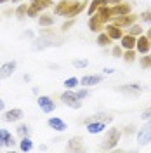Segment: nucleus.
<instances>
[{
    "label": "nucleus",
    "mask_w": 151,
    "mask_h": 153,
    "mask_svg": "<svg viewBox=\"0 0 151 153\" xmlns=\"http://www.w3.org/2000/svg\"><path fill=\"white\" fill-rule=\"evenodd\" d=\"M84 2H73V0H63V2H59L56 5V14L59 16H70V18H73L76 16L80 10L84 9Z\"/></svg>",
    "instance_id": "1"
},
{
    "label": "nucleus",
    "mask_w": 151,
    "mask_h": 153,
    "mask_svg": "<svg viewBox=\"0 0 151 153\" xmlns=\"http://www.w3.org/2000/svg\"><path fill=\"white\" fill-rule=\"evenodd\" d=\"M118 139H120V131L118 129H111L108 136H106V139L103 141V148L104 150H113L116 143H118Z\"/></svg>",
    "instance_id": "2"
},
{
    "label": "nucleus",
    "mask_w": 151,
    "mask_h": 153,
    "mask_svg": "<svg viewBox=\"0 0 151 153\" xmlns=\"http://www.w3.org/2000/svg\"><path fill=\"white\" fill-rule=\"evenodd\" d=\"M61 99H63V103L64 105H68V106H71V108H80L82 106V101H80V97L76 96V92H64V94L61 96Z\"/></svg>",
    "instance_id": "3"
},
{
    "label": "nucleus",
    "mask_w": 151,
    "mask_h": 153,
    "mask_svg": "<svg viewBox=\"0 0 151 153\" xmlns=\"http://www.w3.org/2000/svg\"><path fill=\"white\" fill-rule=\"evenodd\" d=\"M50 4H52V0H31V7L28 9V14L31 16V18H35V16L38 14V10L49 7Z\"/></svg>",
    "instance_id": "4"
},
{
    "label": "nucleus",
    "mask_w": 151,
    "mask_h": 153,
    "mask_svg": "<svg viewBox=\"0 0 151 153\" xmlns=\"http://www.w3.org/2000/svg\"><path fill=\"white\" fill-rule=\"evenodd\" d=\"M137 141H139V144H148L151 141V122L141 127V131L137 132Z\"/></svg>",
    "instance_id": "5"
},
{
    "label": "nucleus",
    "mask_w": 151,
    "mask_h": 153,
    "mask_svg": "<svg viewBox=\"0 0 151 153\" xmlns=\"http://www.w3.org/2000/svg\"><path fill=\"white\" fill-rule=\"evenodd\" d=\"M38 106L42 108L44 113L54 111V101H52L50 97H47V96H40V97H38Z\"/></svg>",
    "instance_id": "6"
},
{
    "label": "nucleus",
    "mask_w": 151,
    "mask_h": 153,
    "mask_svg": "<svg viewBox=\"0 0 151 153\" xmlns=\"http://www.w3.org/2000/svg\"><path fill=\"white\" fill-rule=\"evenodd\" d=\"M104 129H106V122H101V120H90V122H87V131L90 134H99V132H103Z\"/></svg>",
    "instance_id": "7"
},
{
    "label": "nucleus",
    "mask_w": 151,
    "mask_h": 153,
    "mask_svg": "<svg viewBox=\"0 0 151 153\" xmlns=\"http://www.w3.org/2000/svg\"><path fill=\"white\" fill-rule=\"evenodd\" d=\"M110 12H111V16H123V14H129L130 12V5H127V4H118V5H115V7H110Z\"/></svg>",
    "instance_id": "8"
},
{
    "label": "nucleus",
    "mask_w": 151,
    "mask_h": 153,
    "mask_svg": "<svg viewBox=\"0 0 151 153\" xmlns=\"http://www.w3.org/2000/svg\"><path fill=\"white\" fill-rule=\"evenodd\" d=\"M14 70H16V63H14V61H9V63L2 65V66H0V78H7V76H10Z\"/></svg>",
    "instance_id": "9"
},
{
    "label": "nucleus",
    "mask_w": 151,
    "mask_h": 153,
    "mask_svg": "<svg viewBox=\"0 0 151 153\" xmlns=\"http://www.w3.org/2000/svg\"><path fill=\"white\" fill-rule=\"evenodd\" d=\"M135 47H137V51H139L141 54H146V52L150 51V38L148 37H139L137 42H135Z\"/></svg>",
    "instance_id": "10"
},
{
    "label": "nucleus",
    "mask_w": 151,
    "mask_h": 153,
    "mask_svg": "<svg viewBox=\"0 0 151 153\" xmlns=\"http://www.w3.org/2000/svg\"><path fill=\"white\" fill-rule=\"evenodd\" d=\"M134 21H135V16H132V14H123L120 18H116L115 25L116 26H129V25H132Z\"/></svg>",
    "instance_id": "11"
},
{
    "label": "nucleus",
    "mask_w": 151,
    "mask_h": 153,
    "mask_svg": "<svg viewBox=\"0 0 151 153\" xmlns=\"http://www.w3.org/2000/svg\"><path fill=\"white\" fill-rule=\"evenodd\" d=\"M120 40H122V44H120V45H122L123 49H134V47H135V42H137L135 37L130 35V33H129V35H125V37H122Z\"/></svg>",
    "instance_id": "12"
},
{
    "label": "nucleus",
    "mask_w": 151,
    "mask_h": 153,
    "mask_svg": "<svg viewBox=\"0 0 151 153\" xmlns=\"http://www.w3.org/2000/svg\"><path fill=\"white\" fill-rule=\"evenodd\" d=\"M19 118H23V111L19 110V108H14V110H9L7 113H5V120L7 122H16Z\"/></svg>",
    "instance_id": "13"
},
{
    "label": "nucleus",
    "mask_w": 151,
    "mask_h": 153,
    "mask_svg": "<svg viewBox=\"0 0 151 153\" xmlns=\"http://www.w3.org/2000/svg\"><path fill=\"white\" fill-rule=\"evenodd\" d=\"M49 125H50L54 131H59V132H63V131L68 127V125L61 120V118H56V117H54V118H49Z\"/></svg>",
    "instance_id": "14"
},
{
    "label": "nucleus",
    "mask_w": 151,
    "mask_h": 153,
    "mask_svg": "<svg viewBox=\"0 0 151 153\" xmlns=\"http://www.w3.org/2000/svg\"><path fill=\"white\" fill-rule=\"evenodd\" d=\"M14 144V139H12V136H10L7 131H0V146H12Z\"/></svg>",
    "instance_id": "15"
},
{
    "label": "nucleus",
    "mask_w": 151,
    "mask_h": 153,
    "mask_svg": "<svg viewBox=\"0 0 151 153\" xmlns=\"http://www.w3.org/2000/svg\"><path fill=\"white\" fill-rule=\"evenodd\" d=\"M106 33H108V35H110L111 38H115V40H120V38L123 37L122 30L118 28L116 25H111V26H108V28H106Z\"/></svg>",
    "instance_id": "16"
},
{
    "label": "nucleus",
    "mask_w": 151,
    "mask_h": 153,
    "mask_svg": "<svg viewBox=\"0 0 151 153\" xmlns=\"http://www.w3.org/2000/svg\"><path fill=\"white\" fill-rule=\"evenodd\" d=\"M103 80V76L99 75H89V76H84L82 78V85H95Z\"/></svg>",
    "instance_id": "17"
},
{
    "label": "nucleus",
    "mask_w": 151,
    "mask_h": 153,
    "mask_svg": "<svg viewBox=\"0 0 151 153\" xmlns=\"http://www.w3.org/2000/svg\"><path fill=\"white\" fill-rule=\"evenodd\" d=\"M101 26H103V21L97 18V16H95V18H90V21H89V28L92 30V31H99Z\"/></svg>",
    "instance_id": "18"
},
{
    "label": "nucleus",
    "mask_w": 151,
    "mask_h": 153,
    "mask_svg": "<svg viewBox=\"0 0 151 153\" xmlns=\"http://www.w3.org/2000/svg\"><path fill=\"white\" fill-rule=\"evenodd\" d=\"M97 44H99L101 47H106V45L111 44V37H110L108 33H101V35L97 37Z\"/></svg>",
    "instance_id": "19"
},
{
    "label": "nucleus",
    "mask_w": 151,
    "mask_h": 153,
    "mask_svg": "<svg viewBox=\"0 0 151 153\" xmlns=\"http://www.w3.org/2000/svg\"><path fill=\"white\" fill-rule=\"evenodd\" d=\"M97 18L101 19V21H108V19L111 18V12H110V7H101V9H99V16H97Z\"/></svg>",
    "instance_id": "20"
},
{
    "label": "nucleus",
    "mask_w": 151,
    "mask_h": 153,
    "mask_svg": "<svg viewBox=\"0 0 151 153\" xmlns=\"http://www.w3.org/2000/svg\"><path fill=\"white\" fill-rule=\"evenodd\" d=\"M82 141H84V139H80V137L71 139L70 144H68V150H80V148H82Z\"/></svg>",
    "instance_id": "21"
},
{
    "label": "nucleus",
    "mask_w": 151,
    "mask_h": 153,
    "mask_svg": "<svg viewBox=\"0 0 151 153\" xmlns=\"http://www.w3.org/2000/svg\"><path fill=\"white\" fill-rule=\"evenodd\" d=\"M31 148H33L31 141L28 139V136H24V137H23V141H21V150H23V152H30Z\"/></svg>",
    "instance_id": "22"
},
{
    "label": "nucleus",
    "mask_w": 151,
    "mask_h": 153,
    "mask_svg": "<svg viewBox=\"0 0 151 153\" xmlns=\"http://www.w3.org/2000/svg\"><path fill=\"white\" fill-rule=\"evenodd\" d=\"M38 23H40L42 26H50V25L54 23V18H52V16H40Z\"/></svg>",
    "instance_id": "23"
},
{
    "label": "nucleus",
    "mask_w": 151,
    "mask_h": 153,
    "mask_svg": "<svg viewBox=\"0 0 151 153\" xmlns=\"http://www.w3.org/2000/svg\"><path fill=\"white\" fill-rule=\"evenodd\" d=\"M120 91H123V92H134V91H141V85H137V84H129V85L125 87H120Z\"/></svg>",
    "instance_id": "24"
},
{
    "label": "nucleus",
    "mask_w": 151,
    "mask_h": 153,
    "mask_svg": "<svg viewBox=\"0 0 151 153\" xmlns=\"http://www.w3.org/2000/svg\"><path fill=\"white\" fill-rule=\"evenodd\" d=\"M75 85H78V78H75V76H71V78L64 80V87H66V89H73Z\"/></svg>",
    "instance_id": "25"
},
{
    "label": "nucleus",
    "mask_w": 151,
    "mask_h": 153,
    "mask_svg": "<svg viewBox=\"0 0 151 153\" xmlns=\"http://www.w3.org/2000/svg\"><path fill=\"white\" fill-rule=\"evenodd\" d=\"M123 57H125V61H127V63H132V61H134V57H135V54H134V51H132V49H127V52L123 54Z\"/></svg>",
    "instance_id": "26"
},
{
    "label": "nucleus",
    "mask_w": 151,
    "mask_h": 153,
    "mask_svg": "<svg viewBox=\"0 0 151 153\" xmlns=\"http://www.w3.org/2000/svg\"><path fill=\"white\" fill-rule=\"evenodd\" d=\"M99 5H101V0H94V2L90 4V7H89V14L92 16V14H94V12H95V9H97Z\"/></svg>",
    "instance_id": "27"
},
{
    "label": "nucleus",
    "mask_w": 151,
    "mask_h": 153,
    "mask_svg": "<svg viewBox=\"0 0 151 153\" xmlns=\"http://www.w3.org/2000/svg\"><path fill=\"white\" fill-rule=\"evenodd\" d=\"M18 132L24 137V136H28V134H30V127H28V125H19V127H18Z\"/></svg>",
    "instance_id": "28"
},
{
    "label": "nucleus",
    "mask_w": 151,
    "mask_h": 153,
    "mask_svg": "<svg viewBox=\"0 0 151 153\" xmlns=\"http://www.w3.org/2000/svg\"><path fill=\"white\" fill-rule=\"evenodd\" d=\"M141 66H142V68H150V66H151V56L141 57Z\"/></svg>",
    "instance_id": "29"
},
{
    "label": "nucleus",
    "mask_w": 151,
    "mask_h": 153,
    "mask_svg": "<svg viewBox=\"0 0 151 153\" xmlns=\"http://www.w3.org/2000/svg\"><path fill=\"white\" fill-rule=\"evenodd\" d=\"M141 26H139V25H132V26H130V35H134V37H135V35H141Z\"/></svg>",
    "instance_id": "30"
},
{
    "label": "nucleus",
    "mask_w": 151,
    "mask_h": 153,
    "mask_svg": "<svg viewBox=\"0 0 151 153\" xmlns=\"http://www.w3.org/2000/svg\"><path fill=\"white\" fill-rule=\"evenodd\" d=\"M73 65H75L76 68H85L89 65V61H87V59H76V61H73Z\"/></svg>",
    "instance_id": "31"
},
{
    "label": "nucleus",
    "mask_w": 151,
    "mask_h": 153,
    "mask_svg": "<svg viewBox=\"0 0 151 153\" xmlns=\"http://www.w3.org/2000/svg\"><path fill=\"white\" fill-rule=\"evenodd\" d=\"M24 12H28V9H26V5H19V7H18V10H16V14H18L19 18H21V16H23Z\"/></svg>",
    "instance_id": "32"
},
{
    "label": "nucleus",
    "mask_w": 151,
    "mask_h": 153,
    "mask_svg": "<svg viewBox=\"0 0 151 153\" xmlns=\"http://www.w3.org/2000/svg\"><path fill=\"white\" fill-rule=\"evenodd\" d=\"M76 96H78L80 99H84V97L89 96V91H87V89H82V91H78V92H76Z\"/></svg>",
    "instance_id": "33"
},
{
    "label": "nucleus",
    "mask_w": 151,
    "mask_h": 153,
    "mask_svg": "<svg viewBox=\"0 0 151 153\" xmlns=\"http://www.w3.org/2000/svg\"><path fill=\"white\" fill-rule=\"evenodd\" d=\"M113 56L115 57H122V49H120V47H115L113 49Z\"/></svg>",
    "instance_id": "34"
},
{
    "label": "nucleus",
    "mask_w": 151,
    "mask_h": 153,
    "mask_svg": "<svg viewBox=\"0 0 151 153\" xmlns=\"http://www.w3.org/2000/svg\"><path fill=\"white\" fill-rule=\"evenodd\" d=\"M141 18L144 19V21H151V12H150V10H148V12H142Z\"/></svg>",
    "instance_id": "35"
},
{
    "label": "nucleus",
    "mask_w": 151,
    "mask_h": 153,
    "mask_svg": "<svg viewBox=\"0 0 151 153\" xmlns=\"http://www.w3.org/2000/svg\"><path fill=\"white\" fill-rule=\"evenodd\" d=\"M142 118H144V120H148V118H151V108H148V110H146V111L142 113Z\"/></svg>",
    "instance_id": "36"
},
{
    "label": "nucleus",
    "mask_w": 151,
    "mask_h": 153,
    "mask_svg": "<svg viewBox=\"0 0 151 153\" xmlns=\"http://www.w3.org/2000/svg\"><path fill=\"white\" fill-rule=\"evenodd\" d=\"M122 0H101V4H120Z\"/></svg>",
    "instance_id": "37"
},
{
    "label": "nucleus",
    "mask_w": 151,
    "mask_h": 153,
    "mask_svg": "<svg viewBox=\"0 0 151 153\" xmlns=\"http://www.w3.org/2000/svg\"><path fill=\"white\" fill-rule=\"evenodd\" d=\"M71 25H73V21H70V23H66V25L63 26V30H68V28H70V26H71Z\"/></svg>",
    "instance_id": "38"
},
{
    "label": "nucleus",
    "mask_w": 151,
    "mask_h": 153,
    "mask_svg": "<svg viewBox=\"0 0 151 153\" xmlns=\"http://www.w3.org/2000/svg\"><path fill=\"white\" fill-rule=\"evenodd\" d=\"M115 70L113 68H106V70H104V73H108V75H110V73H113Z\"/></svg>",
    "instance_id": "39"
},
{
    "label": "nucleus",
    "mask_w": 151,
    "mask_h": 153,
    "mask_svg": "<svg viewBox=\"0 0 151 153\" xmlns=\"http://www.w3.org/2000/svg\"><path fill=\"white\" fill-rule=\"evenodd\" d=\"M0 110H4V101L0 99Z\"/></svg>",
    "instance_id": "40"
},
{
    "label": "nucleus",
    "mask_w": 151,
    "mask_h": 153,
    "mask_svg": "<svg viewBox=\"0 0 151 153\" xmlns=\"http://www.w3.org/2000/svg\"><path fill=\"white\" fill-rule=\"evenodd\" d=\"M148 38H150V40H151V28L148 30Z\"/></svg>",
    "instance_id": "41"
},
{
    "label": "nucleus",
    "mask_w": 151,
    "mask_h": 153,
    "mask_svg": "<svg viewBox=\"0 0 151 153\" xmlns=\"http://www.w3.org/2000/svg\"><path fill=\"white\" fill-rule=\"evenodd\" d=\"M2 2H7V0H0V4H2Z\"/></svg>",
    "instance_id": "42"
},
{
    "label": "nucleus",
    "mask_w": 151,
    "mask_h": 153,
    "mask_svg": "<svg viewBox=\"0 0 151 153\" xmlns=\"http://www.w3.org/2000/svg\"><path fill=\"white\" fill-rule=\"evenodd\" d=\"M12 2H18V0H12Z\"/></svg>",
    "instance_id": "43"
}]
</instances>
